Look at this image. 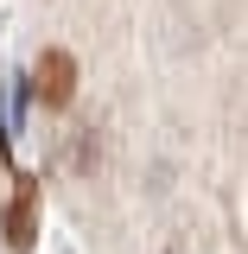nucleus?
<instances>
[{
  "label": "nucleus",
  "mask_w": 248,
  "mask_h": 254,
  "mask_svg": "<svg viewBox=\"0 0 248 254\" xmlns=\"http://www.w3.org/2000/svg\"><path fill=\"white\" fill-rule=\"evenodd\" d=\"M32 242H38V185L19 178L13 185V203H6V248L32 254Z\"/></svg>",
  "instance_id": "obj_2"
},
{
  "label": "nucleus",
  "mask_w": 248,
  "mask_h": 254,
  "mask_svg": "<svg viewBox=\"0 0 248 254\" xmlns=\"http://www.w3.org/2000/svg\"><path fill=\"white\" fill-rule=\"evenodd\" d=\"M70 95H77V58H70V51H45V58L32 64V102L64 108Z\"/></svg>",
  "instance_id": "obj_1"
}]
</instances>
